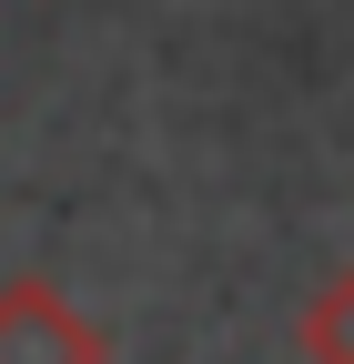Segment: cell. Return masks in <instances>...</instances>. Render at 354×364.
I'll return each instance as SVG.
<instances>
[{"mask_svg": "<svg viewBox=\"0 0 354 364\" xmlns=\"http://www.w3.org/2000/svg\"><path fill=\"white\" fill-rule=\"evenodd\" d=\"M0 364H112V334L61 284L11 273V284H0Z\"/></svg>", "mask_w": 354, "mask_h": 364, "instance_id": "cell-1", "label": "cell"}, {"mask_svg": "<svg viewBox=\"0 0 354 364\" xmlns=\"http://www.w3.org/2000/svg\"><path fill=\"white\" fill-rule=\"evenodd\" d=\"M294 334H304V354H314V364H354V263L314 284V304H304Z\"/></svg>", "mask_w": 354, "mask_h": 364, "instance_id": "cell-2", "label": "cell"}]
</instances>
